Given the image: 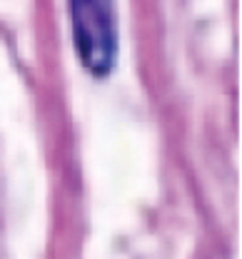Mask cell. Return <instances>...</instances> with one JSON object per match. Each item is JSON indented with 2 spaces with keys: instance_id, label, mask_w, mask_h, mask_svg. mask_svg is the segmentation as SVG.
Listing matches in <instances>:
<instances>
[{
  "instance_id": "1",
  "label": "cell",
  "mask_w": 242,
  "mask_h": 259,
  "mask_svg": "<svg viewBox=\"0 0 242 259\" xmlns=\"http://www.w3.org/2000/svg\"><path fill=\"white\" fill-rule=\"evenodd\" d=\"M72 40L83 67L105 77L117 60V10L115 0H70Z\"/></svg>"
}]
</instances>
